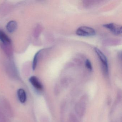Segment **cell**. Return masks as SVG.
Wrapping results in <instances>:
<instances>
[{
    "label": "cell",
    "mask_w": 122,
    "mask_h": 122,
    "mask_svg": "<svg viewBox=\"0 0 122 122\" xmlns=\"http://www.w3.org/2000/svg\"><path fill=\"white\" fill-rule=\"evenodd\" d=\"M29 81L32 85L36 89L38 90H41L42 89V85L38 79L35 76L30 77Z\"/></svg>",
    "instance_id": "277c9868"
},
{
    "label": "cell",
    "mask_w": 122,
    "mask_h": 122,
    "mask_svg": "<svg viewBox=\"0 0 122 122\" xmlns=\"http://www.w3.org/2000/svg\"><path fill=\"white\" fill-rule=\"evenodd\" d=\"M95 52L97 54L103 66V69L106 73H107L108 72V64L107 60L105 55L103 53L102 51H101L98 48H95Z\"/></svg>",
    "instance_id": "7a4b0ae2"
},
{
    "label": "cell",
    "mask_w": 122,
    "mask_h": 122,
    "mask_svg": "<svg viewBox=\"0 0 122 122\" xmlns=\"http://www.w3.org/2000/svg\"><path fill=\"white\" fill-rule=\"evenodd\" d=\"M103 26L116 35H121L122 33V27L121 25L116 23H108L103 25Z\"/></svg>",
    "instance_id": "3957f363"
},
{
    "label": "cell",
    "mask_w": 122,
    "mask_h": 122,
    "mask_svg": "<svg viewBox=\"0 0 122 122\" xmlns=\"http://www.w3.org/2000/svg\"><path fill=\"white\" fill-rule=\"evenodd\" d=\"M18 96L20 101L22 103H24L26 101L27 96L25 91L22 89H20L17 92Z\"/></svg>",
    "instance_id": "8992f818"
},
{
    "label": "cell",
    "mask_w": 122,
    "mask_h": 122,
    "mask_svg": "<svg viewBox=\"0 0 122 122\" xmlns=\"http://www.w3.org/2000/svg\"><path fill=\"white\" fill-rule=\"evenodd\" d=\"M42 50H40V51H38L36 54L35 55V57H34V59L33 60V62L32 68L33 70H35L36 68V66L37 65V63L38 60V56L39 55L40 53Z\"/></svg>",
    "instance_id": "ba28073f"
},
{
    "label": "cell",
    "mask_w": 122,
    "mask_h": 122,
    "mask_svg": "<svg viewBox=\"0 0 122 122\" xmlns=\"http://www.w3.org/2000/svg\"><path fill=\"white\" fill-rule=\"evenodd\" d=\"M0 40L3 43L5 44L10 43L11 42V40L9 37L3 31L1 30H0Z\"/></svg>",
    "instance_id": "52a82bcc"
},
{
    "label": "cell",
    "mask_w": 122,
    "mask_h": 122,
    "mask_svg": "<svg viewBox=\"0 0 122 122\" xmlns=\"http://www.w3.org/2000/svg\"><path fill=\"white\" fill-rule=\"evenodd\" d=\"M17 26V23L15 21L12 20L10 21L7 23L6 25V28L9 32L12 33L16 30Z\"/></svg>",
    "instance_id": "5b68a950"
},
{
    "label": "cell",
    "mask_w": 122,
    "mask_h": 122,
    "mask_svg": "<svg viewBox=\"0 0 122 122\" xmlns=\"http://www.w3.org/2000/svg\"><path fill=\"white\" fill-rule=\"evenodd\" d=\"M76 33L79 36L89 37L94 36L96 35V32L93 28L87 26H82L78 28Z\"/></svg>",
    "instance_id": "6da1fadb"
},
{
    "label": "cell",
    "mask_w": 122,
    "mask_h": 122,
    "mask_svg": "<svg viewBox=\"0 0 122 122\" xmlns=\"http://www.w3.org/2000/svg\"><path fill=\"white\" fill-rule=\"evenodd\" d=\"M86 67L89 70L91 71L92 70V67L90 61L88 59L86 60L85 62Z\"/></svg>",
    "instance_id": "9c48e42d"
}]
</instances>
